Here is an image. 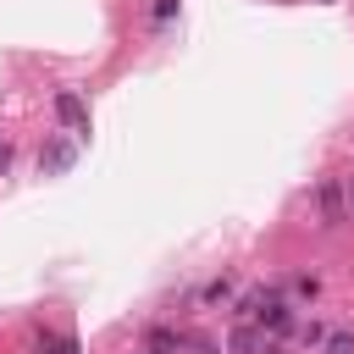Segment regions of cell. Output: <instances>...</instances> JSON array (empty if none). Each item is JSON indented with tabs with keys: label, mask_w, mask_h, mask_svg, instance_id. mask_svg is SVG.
<instances>
[{
	"label": "cell",
	"mask_w": 354,
	"mask_h": 354,
	"mask_svg": "<svg viewBox=\"0 0 354 354\" xmlns=\"http://www.w3.org/2000/svg\"><path fill=\"white\" fill-rule=\"evenodd\" d=\"M55 116H61V127H72V138H88V105H83V94L77 88H55Z\"/></svg>",
	"instance_id": "1"
},
{
	"label": "cell",
	"mask_w": 354,
	"mask_h": 354,
	"mask_svg": "<svg viewBox=\"0 0 354 354\" xmlns=\"http://www.w3.org/2000/svg\"><path fill=\"white\" fill-rule=\"evenodd\" d=\"M72 160H77V138H44L39 177H61V171H72Z\"/></svg>",
	"instance_id": "2"
},
{
	"label": "cell",
	"mask_w": 354,
	"mask_h": 354,
	"mask_svg": "<svg viewBox=\"0 0 354 354\" xmlns=\"http://www.w3.org/2000/svg\"><path fill=\"white\" fill-rule=\"evenodd\" d=\"M227 348H232V354H277V337H266V332H254V326H232Z\"/></svg>",
	"instance_id": "3"
},
{
	"label": "cell",
	"mask_w": 354,
	"mask_h": 354,
	"mask_svg": "<svg viewBox=\"0 0 354 354\" xmlns=\"http://www.w3.org/2000/svg\"><path fill=\"white\" fill-rule=\"evenodd\" d=\"M315 199H321V221L337 227V221H343V188L326 177V183H315Z\"/></svg>",
	"instance_id": "4"
},
{
	"label": "cell",
	"mask_w": 354,
	"mask_h": 354,
	"mask_svg": "<svg viewBox=\"0 0 354 354\" xmlns=\"http://www.w3.org/2000/svg\"><path fill=\"white\" fill-rule=\"evenodd\" d=\"M232 293H238V282H232V277H210V282L199 288V310H216V304H227Z\"/></svg>",
	"instance_id": "5"
},
{
	"label": "cell",
	"mask_w": 354,
	"mask_h": 354,
	"mask_svg": "<svg viewBox=\"0 0 354 354\" xmlns=\"http://www.w3.org/2000/svg\"><path fill=\"white\" fill-rule=\"evenodd\" d=\"M144 343H149V354H177V348H183V332H171V326H149Z\"/></svg>",
	"instance_id": "6"
},
{
	"label": "cell",
	"mask_w": 354,
	"mask_h": 354,
	"mask_svg": "<svg viewBox=\"0 0 354 354\" xmlns=\"http://www.w3.org/2000/svg\"><path fill=\"white\" fill-rule=\"evenodd\" d=\"M321 348H326V354H354V332H326Z\"/></svg>",
	"instance_id": "7"
},
{
	"label": "cell",
	"mask_w": 354,
	"mask_h": 354,
	"mask_svg": "<svg viewBox=\"0 0 354 354\" xmlns=\"http://www.w3.org/2000/svg\"><path fill=\"white\" fill-rule=\"evenodd\" d=\"M293 293H299V299H315V293H321V282H315V277H304V271H299V277H293Z\"/></svg>",
	"instance_id": "8"
},
{
	"label": "cell",
	"mask_w": 354,
	"mask_h": 354,
	"mask_svg": "<svg viewBox=\"0 0 354 354\" xmlns=\"http://www.w3.org/2000/svg\"><path fill=\"white\" fill-rule=\"evenodd\" d=\"M321 337H326V326H321V321H310V326H299V343H310V348H321Z\"/></svg>",
	"instance_id": "9"
},
{
	"label": "cell",
	"mask_w": 354,
	"mask_h": 354,
	"mask_svg": "<svg viewBox=\"0 0 354 354\" xmlns=\"http://www.w3.org/2000/svg\"><path fill=\"white\" fill-rule=\"evenodd\" d=\"M177 17V0H155V22H171Z\"/></svg>",
	"instance_id": "10"
},
{
	"label": "cell",
	"mask_w": 354,
	"mask_h": 354,
	"mask_svg": "<svg viewBox=\"0 0 354 354\" xmlns=\"http://www.w3.org/2000/svg\"><path fill=\"white\" fill-rule=\"evenodd\" d=\"M50 354H77V343H72V337H55V343H50Z\"/></svg>",
	"instance_id": "11"
},
{
	"label": "cell",
	"mask_w": 354,
	"mask_h": 354,
	"mask_svg": "<svg viewBox=\"0 0 354 354\" xmlns=\"http://www.w3.org/2000/svg\"><path fill=\"white\" fill-rule=\"evenodd\" d=\"M6 171H11V144L0 138V177H6Z\"/></svg>",
	"instance_id": "12"
},
{
	"label": "cell",
	"mask_w": 354,
	"mask_h": 354,
	"mask_svg": "<svg viewBox=\"0 0 354 354\" xmlns=\"http://www.w3.org/2000/svg\"><path fill=\"white\" fill-rule=\"evenodd\" d=\"M348 199H354V177H348Z\"/></svg>",
	"instance_id": "13"
}]
</instances>
